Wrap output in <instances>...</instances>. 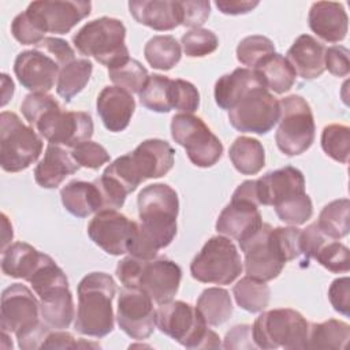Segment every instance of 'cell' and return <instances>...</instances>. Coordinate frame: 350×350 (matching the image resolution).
Listing matches in <instances>:
<instances>
[{"label":"cell","instance_id":"1","mask_svg":"<svg viewBox=\"0 0 350 350\" xmlns=\"http://www.w3.org/2000/svg\"><path fill=\"white\" fill-rule=\"evenodd\" d=\"M137 204L141 223L129 253L137 258L152 260L176 235L179 198L171 186L153 183L139 191Z\"/></svg>","mask_w":350,"mask_h":350},{"label":"cell","instance_id":"2","mask_svg":"<svg viewBox=\"0 0 350 350\" xmlns=\"http://www.w3.org/2000/svg\"><path fill=\"white\" fill-rule=\"evenodd\" d=\"M0 310V328L15 334L19 349H41L52 328L41 319L40 299L34 291L22 283L11 284L1 294Z\"/></svg>","mask_w":350,"mask_h":350},{"label":"cell","instance_id":"3","mask_svg":"<svg viewBox=\"0 0 350 350\" xmlns=\"http://www.w3.org/2000/svg\"><path fill=\"white\" fill-rule=\"evenodd\" d=\"M78 308L74 329L86 336L104 338L115 325L112 301L116 294L113 278L105 272H90L77 288Z\"/></svg>","mask_w":350,"mask_h":350},{"label":"cell","instance_id":"4","mask_svg":"<svg viewBox=\"0 0 350 350\" xmlns=\"http://www.w3.org/2000/svg\"><path fill=\"white\" fill-rule=\"evenodd\" d=\"M156 327L186 349H219V335L208 328L198 309L183 301H168L156 309Z\"/></svg>","mask_w":350,"mask_h":350},{"label":"cell","instance_id":"5","mask_svg":"<svg viewBox=\"0 0 350 350\" xmlns=\"http://www.w3.org/2000/svg\"><path fill=\"white\" fill-rule=\"evenodd\" d=\"M124 40L126 27L123 22L109 16H101L85 23L72 36V44L81 55L93 56L108 70L130 59Z\"/></svg>","mask_w":350,"mask_h":350},{"label":"cell","instance_id":"6","mask_svg":"<svg viewBox=\"0 0 350 350\" xmlns=\"http://www.w3.org/2000/svg\"><path fill=\"white\" fill-rule=\"evenodd\" d=\"M309 323L297 310L280 308L262 312L252 325L258 349H308Z\"/></svg>","mask_w":350,"mask_h":350},{"label":"cell","instance_id":"7","mask_svg":"<svg viewBox=\"0 0 350 350\" xmlns=\"http://www.w3.org/2000/svg\"><path fill=\"white\" fill-rule=\"evenodd\" d=\"M41 135L26 126L15 112L0 113V164L5 172H21L42 153Z\"/></svg>","mask_w":350,"mask_h":350},{"label":"cell","instance_id":"8","mask_svg":"<svg viewBox=\"0 0 350 350\" xmlns=\"http://www.w3.org/2000/svg\"><path fill=\"white\" fill-rule=\"evenodd\" d=\"M279 103L280 118L275 133L276 145L286 156L302 154L314 142L316 126L312 108L298 94L287 96Z\"/></svg>","mask_w":350,"mask_h":350},{"label":"cell","instance_id":"9","mask_svg":"<svg viewBox=\"0 0 350 350\" xmlns=\"http://www.w3.org/2000/svg\"><path fill=\"white\" fill-rule=\"evenodd\" d=\"M243 265L237 246L227 237H212L190 264L191 276L201 283L230 284L241 273Z\"/></svg>","mask_w":350,"mask_h":350},{"label":"cell","instance_id":"10","mask_svg":"<svg viewBox=\"0 0 350 350\" xmlns=\"http://www.w3.org/2000/svg\"><path fill=\"white\" fill-rule=\"evenodd\" d=\"M171 137L185 148L189 160L196 167H212L223 154L221 141L201 118L193 113H176L172 116Z\"/></svg>","mask_w":350,"mask_h":350},{"label":"cell","instance_id":"11","mask_svg":"<svg viewBox=\"0 0 350 350\" xmlns=\"http://www.w3.org/2000/svg\"><path fill=\"white\" fill-rule=\"evenodd\" d=\"M239 246L245 257V272L250 278L262 282L273 280L287 262L276 230L268 223H262L261 228L246 241L239 242Z\"/></svg>","mask_w":350,"mask_h":350},{"label":"cell","instance_id":"12","mask_svg":"<svg viewBox=\"0 0 350 350\" xmlns=\"http://www.w3.org/2000/svg\"><path fill=\"white\" fill-rule=\"evenodd\" d=\"M280 103L265 88L246 93L230 111V124L241 133L267 134L279 122Z\"/></svg>","mask_w":350,"mask_h":350},{"label":"cell","instance_id":"13","mask_svg":"<svg viewBox=\"0 0 350 350\" xmlns=\"http://www.w3.org/2000/svg\"><path fill=\"white\" fill-rule=\"evenodd\" d=\"M92 3L81 0H38L25 10L27 18L45 36L46 33L67 34L90 15Z\"/></svg>","mask_w":350,"mask_h":350},{"label":"cell","instance_id":"14","mask_svg":"<svg viewBox=\"0 0 350 350\" xmlns=\"http://www.w3.org/2000/svg\"><path fill=\"white\" fill-rule=\"evenodd\" d=\"M38 134L52 145L74 148L93 135V119L83 111H63L62 107L45 113L34 126Z\"/></svg>","mask_w":350,"mask_h":350},{"label":"cell","instance_id":"15","mask_svg":"<svg viewBox=\"0 0 350 350\" xmlns=\"http://www.w3.org/2000/svg\"><path fill=\"white\" fill-rule=\"evenodd\" d=\"M138 232V223L118 211H101L88 224V235L94 245L111 256L129 253Z\"/></svg>","mask_w":350,"mask_h":350},{"label":"cell","instance_id":"16","mask_svg":"<svg viewBox=\"0 0 350 350\" xmlns=\"http://www.w3.org/2000/svg\"><path fill=\"white\" fill-rule=\"evenodd\" d=\"M116 320L119 328L131 339H148L156 327L153 299L139 288L123 287L118 295Z\"/></svg>","mask_w":350,"mask_h":350},{"label":"cell","instance_id":"17","mask_svg":"<svg viewBox=\"0 0 350 350\" xmlns=\"http://www.w3.org/2000/svg\"><path fill=\"white\" fill-rule=\"evenodd\" d=\"M182 279L180 267L170 258L159 257L142 260L137 288L145 291L156 304L171 301L179 290Z\"/></svg>","mask_w":350,"mask_h":350},{"label":"cell","instance_id":"18","mask_svg":"<svg viewBox=\"0 0 350 350\" xmlns=\"http://www.w3.org/2000/svg\"><path fill=\"white\" fill-rule=\"evenodd\" d=\"M14 72L25 89L31 93H48L57 82L60 66L49 55L34 48L18 53Z\"/></svg>","mask_w":350,"mask_h":350},{"label":"cell","instance_id":"19","mask_svg":"<svg viewBox=\"0 0 350 350\" xmlns=\"http://www.w3.org/2000/svg\"><path fill=\"white\" fill-rule=\"evenodd\" d=\"M262 226V217L258 205L239 197H231V201L220 212L216 220V231L227 238L239 242L246 241Z\"/></svg>","mask_w":350,"mask_h":350},{"label":"cell","instance_id":"20","mask_svg":"<svg viewBox=\"0 0 350 350\" xmlns=\"http://www.w3.org/2000/svg\"><path fill=\"white\" fill-rule=\"evenodd\" d=\"M258 205L276 206L283 201L306 193L304 174L291 165L267 172L256 179Z\"/></svg>","mask_w":350,"mask_h":350},{"label":"cell","instance_id":"21","mask_svg":"<svg viewBox=\"0 0 350 350\" xmlns=\"http://www.w3.org/2000/svg\"><path fill=\"white\" fill-rule=\"evenodd\" d=\"M127 156L135 175L144 182L164 176L174 165L175 150L167 141L150 138L142 141Z\"/></svg>","mask_w":350,"mask_h":350},{"label":"cell","instance_id":"22","mask_svg":"<svg viewBox=\"0 0 350 350\" xmlns=\"http://www.w3.org/2000/svg\"><path fill=\"white\" fill-rule=\"evenodd\" d=\"M97 113L108 131L119 133L127 129L135 111L133 94L119 86H105L97 96Z\"/></svg>","mask_w":350,"mask_h":350},{"label":"cell","instance_id":"23","mask_svg":"<svg viewBox=\"0 0 350 350\" xmlns=\"http://www.w3.org/2000/svg\"><path fill=\"white\" fill-rule=\"evenodd\" d=\"M310 30L327 42L345 40L349 30V16L343 4L335 1H316L308 15Z\"/></svg>","mask_w":350,"mask_h":350},{"label":"cell","instance_id":"24","mask_svg":"<svg viewBox=\"0 0 350 350\" xmlns=\"http://www.w3.org/2000/svg\"><path fill=\"white\" fill-rule=\"evenodd\" d=\"M78 170L79 165L67 148L48 144L44 157L34 168V180L42 189H56L68 175L75 174Z\"/></svg>","mask_w":350,"mask_h":350},{"label":"cell","instance_id":"25","mask_svg":"<svg viewBox=\"0 0 350 350\" xmlns=\"http://www.w3.org/2000/svg\"><path fill=\"white\" fill-rule=\"evenodd\" d=\"M325 46L310 34H301L288 48L286 59L304 79L319 78L324 71Z\"/></svg>","mask_w":350,"mask_h":350},{"label":"cell","instance_id":"26","mask_svg":"<svg viewBox=\"0 0 350 350\" xmlns=\"http://www.w3.org/2000/svg\"><path fill=\"white\" fill-rule=\"evenodd\" d=\"M131 16L141 25L157 31L174 30L180 25L178 1L172 0H131Z\"/></svg>","mask_w":350,"mask_h":350},{"label":"cell","instance_id":"27","mask_svg":"<svg viewBox=\"0 0 350 350\" xmlns=\"http://www.w3.org/2000/svg\"><path fill=\"white\" fill-rule=\"evenodd\" d=\"M256 88H265L260 74L256 70L239 67L216 81L215 101L221 109L230 111L246 93Z\"/></svg>","mask_w":350,"mask_h":350},{"label":"cell","instance_id":"28","mask_svg":"<svg viewBox=\"0 0 350 350\" xmlns=\"http://www.w3.org/2000/svg\"><path fill=\"white\" fill-rule=\"evenodd\" d=\"M62 204L77 217H88L104 211L103 197L96 182L71 180L60 190Z\"/></svg>","mask_w":350,"mask_h":350},{"label":"cell","instance_id":"29","mask_svg":"<svg viewBox=\"0 0 350 350\" xmlns=\"http://www.w3.org/2000/svg\"><path fill=\"white\" fill-rule=\"evenodd\" d=\"M48 257L26 242H15L1 252V271L7 276L27 282Z\"/></svg>","mask_w":350,"mask_h":350},{"label":"cell","instance_id":"30","mask_svg":"<svg viewBox=\"0 0 350 350\" xmlns=\"http://www.w3.org/2000/svg\"><path fill=\"white\" fill-rule=\"evenodd\" d=\"M40 299V312L42 321L52 329H66L75 319V308L70 287L55 288Z\"/></svg>","mask_w":350,"mask_h":350},{"label":"cell","instance_id":"31","mask_svg":"<svg viewBox=\"0 0 350 350\" xmlns=\"http://www.w3.org/2000/svg\"><path fill=\"white\" fill-rule=\"evenodd\" d=\"M234 168L242 175H256L265 165V150L262 144L252 137H238L228 150Z\"/></svg>","mask_w":350,"mask_h":350},{"label":"cell","instance_id":"32","mask_svg":"<svg viewBox=\"0 0 350 350\" xmlns=\"http://www.w3.org/2000/svg\"><path fill=\"white\" fill-rule=\"evenodd\" d=\"M256 71L260 74L264 86L269 92H273L276 94H283L288 92L295 83L297 78V74L288 60L283 55L276 52L267 57L256 68Z\"/></svg>","mask_w":350,"mask_h":350},{"label":"cell","instance_id":"33","mask_svg":"<svg viewBox=\"0 0 350 350\" xmlns=\"http://www.w3.org/2000/svg\"><path fill=\"white\" fill-rule=\"evenodd\" d=\"M196 308L206 324L212 327L224 324L231 317L234 310L230 293L221 287L205 288L200 294Z\"/></svg>","mask_w":350,"mask_h":350},{"label":"cell","instance_id":"34","mask_svg":"<svg viewBox=\"0 0 350 350\" xmlns=\"http://www.w3.org/2000/svg\"><path fill=\"white\" fill-rule=\"evenodd\" d=\"M350 339V325L342 320L329 319L309 325L308 349H345Z\"/></svg>","mask_w":350,"mask_h":350},{"label":"cell","instance_id":"35","mask_svg":"<svg viewBox=\"0 0 350 350\" xmlns=\"http://www.w3.org/2000/svg\"><path fill=\"white\" fill-rule=\"evenodd\" d=\"M93 72V63L89 59H75L60 68L56 82L57 94L70 103L88 85Z\"/></svg>","mask_w":350,"mask_h":350},{"label":"cell","instance_id":"36","mask_svg":"<svg viewBox=\"0 0 350 350\" xmlns=\"http://www.w3.org/2000/svg\"><path fill=\"white\" fill-rule=\"evenodd\" d=\"M232 295L239 308L250 313H258L268 306L271 288L267 282L246 275L234 284Z\"/></svg>","mask_w":350,"mask_h":350},{"label":"cell","instance_id":"37","mask_svg":"<svg viewBox=\"0 0 350 350\" xmlns=\"http://www.w3.org/2000/svg\"><path fill=\"white\" fill-rule=\"evenodd\" d=\"M146 62L156 70L168 71L175 67L180 57V44L172 36H153L144 48Z\"/></svg>","mask_w":350,"mask_h":350},{"label":"cell","instance_id":"38","mask_svg":"<svg viewBox=\"0 0 350 350\" xmlns=\"http://www.w3.org/2000/svg\"><path fill=\"white\" fill-rule=\"evenodd\" d=\"M349 209H350V202L347 198L334 200L321 209L316 223L327 238L338 241L349 234V230H350Z\"/></svg>","mask_w":350,"mask_h":350},{"label":"cell","instance_id":"39","mask_svg":"<svg viewBox=\"0 0 350 350\" xmlns=\"http://www.w3.org/2000/svg\"><path fill=\"white\" fill-rule=\"evenodd\" d=\"M171 86H172L171 78L160 74L149 75L145 86L138 93L141 104L146 109L153 112H159V113L170 112L172 109Z\"/></svg>","mask_w":350,"mask_h":350},{"label":"cell","instance_id":"40","mask_svg":"<svg viewBox=\"0 0 350 350\" xmlns=\"http://www.w3.org/2000/svg\"><path fill=\"white\" fill-rule=\"evenodd\" d=\"M275 53L273 42L260 34L247 36L237 46V59L241 64L256 70L267 57Z\"/></svg>","mask_w":350,"mask_h":350},{"label":"cell","instance_id":"41","mask_svg":"<svg viewBox=\"0 0 350 350\" xmlns=\"http://www.w3.org/2000/svg\"><path fill=\"white\" fill-rule=\"evenodd\" d=\"M321 148L335 161L347 164L350 153V129L345 124L332 123L321 131Z\"/></svg>","mask_w":350,"mask_h":350},{"label":"cell","instance_id":"42","mask_svg":"<svg viewBox=\"0 0 350 350\" xmlns=\"http://www.w3.org/2000/svg\"><path fill=\"white\" fill-rule=\"evenodd\" d=\"M109 79L115 86L123 88L124 90L133 93H139L145 86L149 74L148 70L135 59H129L123 64L108 70Z\"/></svg>","mask_w":350,"mask_h":350},{"label":"cell","instance_id":"43","mask_svg":"<svg viewBox=\"0 0 350 350\" xmlns=\"http://www.w3.org/2000/svg\"><path fill=\"white\" fill-rule=\"evenodd\" d=\"M183 52L189 57H204L219 46L217 36L208 29H191L180 38Z\"/></svg>","mask_w":350,"mask_h":350},{"label":"cell","instance_id":"44","mask_svg":"<svg viewBox=\"0 0 350 350\" xmlns=\"http://www.w3.org/2000/svg\"><path fill=\"white\" fill-rule=\"evenodd\" d=\"M278 217L290 226H301L313 215V204L310 197L304 193L273 206Z\"/></svg>","mask_w":350,"mask_h":350},{"label":"cell","instance_id":"45","mask_svg":"<svg viewBox=\"0 0 350 350\" xmlns=\"http://www.w3.org/2000/svg\"><path fill=\"white\" fill-rule=\"evenodd\" d=\"M314 260H317L320 265L334 273L349 272L350 268L349 247L335 239L327 241L316 253Z\"/></svg>","mask_w":350,"mask_h":350},{"label":"cell","instance_id":"46","mask_svg":"<svg viewBox=\"0 0 350 350\" xmlns=\"http://www.w3.org/2000/svg\"><path fill=\"white\" fill-rule=\"evenodd\" d=\"M171 101L172 109H176L180 113H194L200 107V93L191 82L172 79Z\"/></svg>","mask_w":350,"mask_h":350},{"label":"cell","instance_id":"47","mask_svg":"<svg viewBox=\"0 0 350 350\" xmlns=\"http://www.w3.org/2000/svg\"><path fill=\"white\" fill-rule=\"evenodd\" d=\"M57 107H60V104L52 94L30 93L23 98L21 104V112L29 124L34 127L45 113Z\"/></svg>","mask_w":350,"mask_h":350},{"label":"cell","instance_id":"48","mask_svg":"<svg viewBox=\"0 0 350 350\" xmlns=\"http://www.w3.org/2000/svg\"><path fill=\"white\" fill-rule=\"evenodd\" d=\"M71 156L79 167L98 170L103 164L109 161L107 149L94 141H83L71 149Z\"/></svg>","mask_w":350,"mask_h":350},{"label":"cell","instance_id":"49","mask_svg":"<svg viewBox=\"0 0 350 350\" xmlns=\"http://www.w3.org/2000/svg\"><path fill=\"white\" fill-rule=\"evenodd\" d=\"M180 25L191 29L202 26L211 14V3L206 0H182L178 1Z\"/></svg>","mask_w":350,"mask_h":350},{"label":"cell","instance_id":"50","mask_svg":"<svg viewBox=\"0 0 350 350\" xmlns=\"http://www.w3.org/2000/svg\"><path fill=\"white\" fill-rule=\"evenodd\" d=\"M11 34L22 45H38L45 36L33 25V22L23 12L18 14L11 22Z\"/></svg>","mask_w":350,"mask_h":350},{"label":"cell","instance_id":"51","mask_svg":"<svg viewBox=\"0 0 350 350\" xmlns=\"http://www.w3.org/2000/svg\"><path fill=\"white\" fill-rule=\"evenodd\" d=\"M34 48L49 55L60 66V68L75 60V52L71 45L66 40L59 37H45Z\"/></svg>","mask_w":350,"mask_h":350},{"label":"cell","instance_id":"52","mask_svg":"<svg viewBox=\"0 0 350 350\" xmlns=\"http://www.w3.org/2000/svg\"><path fill=\"white\" fill-rule=\"evenodd\" d=\"M328 241V238L321 232L317 223L309 224L306 228L301 230V258L302 262H309L310 258H314L316 253L320 250V247Z\"/></svg>","mask_w":350,"mask_h":350},{"label":"cell","instance_id":"53","mask_svg":"<svg viewBox=\"0 0 350 350\" xmlns=\"http://www.w3.org/2000/svg\"><path fill=\"white\" fill-rule=\"evenodd\" d=\"M324 66L335 77H346L350 72V60L349 49L343 45H332L325 48Z\"/></svg>","mask_w":350,"mask_h":350},{"label":"cell","instance_id":"54","mask_svg":"<svg viewBox=\"0 0 350 350\" xmlns=\"http://www.w3.org/2000/svg\"><path fill=\"white\" fill-rule=\"evenodd\" d=\"M328 299L332 308L343 316L350 313V279L347 276L335 279L328 288Z\"/></svg>","mask_w":350,"mask_h":350},{"label":"cell","instance_id":"55","mask_svg":"<svg viewBox=\"0 0 350 350\" xmlns=\"http://www.w3.org/2000/svg\"><path fill=\"white\" fill-rule=\"evenodd\" d=\"M78 349V347H100L98 343H90L85 342L83 339L77 340L70 332L63 331V329H55L51 331L41 349Z\"/></svg>","mask_w":350,"mask_h":350},{"label":"cell","instance_id":"56","mask_svg":"<svg viewBox=\"0 0 350 350\" xmlns=\"http://www.w3.org/2000/svg\"><path fill=\"white\" fill-rule=\"evenodd\" d=\"M224 349H254L257 347L253 342L252 325L241 324L232 327L224 338Z\"/></svg>","mask_w":350,"mask_h":350},{"label":"cell","instance_id":"57","mask_svg":"<svg viewBox=\"0 0 350 350\" xmlns=\"http://www.w3.org/2000/svg\"><path fill=\"white\" fill-rule=\"evenodd\" d=\"M217 10L226 15H241L254 10L260 3L249 0H219L215 3Z\"/></svg>","mask_w":350,"mask_h":350}]
</instances>
